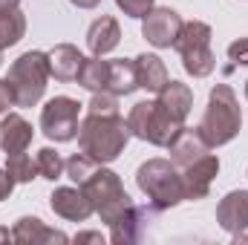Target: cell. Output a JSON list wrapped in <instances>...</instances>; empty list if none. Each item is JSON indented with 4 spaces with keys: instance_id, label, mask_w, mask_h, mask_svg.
<instances>
[{
    "instance_id": "6da1fadb",
    "label": "cell",
    "mask_w": 248,
    "mask_h": 245,
    "mask_svg": "<svg viewBox=\"0 0 248 245\" xmlns=\"http://www.w3.org/2000/svg\"><path fill=\"white\" fill-rule=\"evenodd\" d=\"M130 136L133 133L122 119V113H116V116L87 113V119L78 127V147H81V153H87L98 165H107L124 153Z\"/></svg>"
},
{
    "instance_id": "7a4b0ae2",
    "label": "cell",
    "mask_w": 248,
    "mask_h": 245,
    "mask_svg": "<svg viewBox=\"0 0 248 245\" xmlns=\"http://www.w3.org/2000/svg\"><path fill=\"white\" fill-rule=\"evenodd\" d=\"M243 127V113L237 104V95L228 84H217L208 98V110L199 122V136L208 141V147H222L228 144Z\"/></svg>"
},
{
    "instance_id": "3957f363",
    "label": "cell",
    "mask_w": 248,
    "mask_h": 245,
    "mask_svg": "<svg viewBox=\"0 0 248 245\" xmlns=\"http://www.w3.org/2000/svg\"><path fill=\"white\" fill-rule=\"evenodd\" d=\"M136 184H139V190L150 199V205H153L156 211L176 208L179 202L187 199L182 173H179L176 165L168 162V159H150V162H144V165L136 170Z\"/></svg>"
},
{
    "instance_id": "277c9868",
    "label": "cell",
    "mask_w": 248,
    "mask_h": 245,
    "mask_svg": "<svg viewBox=\"0 0 248 245\" xmlns=\"http://www.w3.org/2000/svg\"><path fill=\"white\" fill-rule=\"evenodd\" d=\"M46 78H49L46 52H38V49L23 52L9 66V78H6L15 92V107H35L44 98Z\"/></svg>"
},
{
    "instance_id": "5b68a950",
    "label": "cell",
    "mask_w": 248,
    "mask_h": 245,
    "mask_svg": "<svg viewBox=\"0 0 248 245\" xmlns=\"http://www.w3.org/2000/svg\"><path fill=\"white\" fill-rule=\"evenodd\" d=\"M78 187L90 196V202H93L95 214H98L107 225H110V222H116L124 211H130V208H133V199L127 196L122 179H119L113 170L101 168V165H98V168L84 179V182L78 184Z\"/></svg>"
},
{
    "instance_id": "8992f818",
    "label": "cell",
    "mask_w": 248,
    "mask_h": 245,
    "mask_svg": "<svg viewBox=\"0 0 248 245\" xmlns=\"http://www.w3.org/2000/svg\"><path fill=\"white\" fill-rule=\"evenodd\" d=\"M173 49L182 55V66H185L187 75H193V78H205L217 66V58L211 52V26L202 23V20L182 23L179 35L173 41Z\"/></svg>"
},
{
    "instance_id": "52a82bcc",
    "label": "cell",
    "mask_w": 248,
    "mask_h": 245,
    "mask_svg": "<svg viewBox=\"0 0 248 245\" xmlns=\"http://www.w3.org/2000/svg\"><path fill=\"white\" fill-rule=\"evenodd\" d=\"M127 127H130V133H133L136 138L150 141V144H159V147H168L185 124H179L176 119H170V116L162 110L159 101H139V104L130 110V116H127Z\"/></svg>"
},
{
    "instance_id": "ba28073f",
    "label": "cell",
    "mask_w": 248,
    "mask_h": 245,
    "mask_svg": "<svg viewBox=\"0 0 248 245\" xmlns=\"http://www.w3.org/2000/svg\"><path fill=\"white\" fill-rule=\"evenodd\" d=\"M78 116L81 104L69 95H58L41 110V130L52 141H72L78 136Z\"/></svg>"
},
{
    "instance_id": "9c48e42d",
    "label": "cell",
    "mask_w": 248,
    "mask_h": 245,
    "mask_svg": "<svg viewBox=\"0 0 248 245\" xmlns=\"http://www.w3.org/2000/svg\"><path fill=\"white\" fill-rule=\"evenodd\" d=\"M182 17H179V12H173V9H150L147 15H144V23H141V35H144V41L147 44H153L156 49H168V46H173V41H176V35H179V29H182Z\"/></svg>"
},
{
    "instance_id": "30bf717a",
    "label": "cell",
    "mask_w": 248,
    "mask_h": 245,
    "mask_svg": "<svg viewBox=\"0 0 248 245\" xmlns=\"http://www.w3.org/2000/svg\"><path fill=\"white\" fill-rule=\"evenodd\" d=\"M217 173H219V159L211 156V153H205V156L196 159L193 165L182 168V182H185L187 199H205Z\"/></svg>"
},
{
    "instance_id": "8fae6325",
    "label": "cell",
    "mask_w": 248,
    "mask_h": 245,
    "mask_svg": "<svg viewBox=\"0 0 248 245\" xmlns=\"http://www.w3.org/2000/svg\"><path fill=\"white\" fill-rule=\"evenodd\" d=\"M49 205L58 216L69 219V222H84L90 214H95L90 196L81 187H55V193L49 196Z\"/></svg>"
},
{
    "instance_id": "7c38bea8",
    "label": "cell",
    "mask_w": 248,
    "mask_h": 245,
    "mask_svg": "<svg viewBox=\"0 0 248 245\" xmlns=\"http://www.w3.org/2000/svg\"><path fill=\"white\" fill-rule=\"evenodd\" d=\"M153 211H156L153 205H150V208L133 205L130 211H124L116 222H110V240L119 243V245L122 243H139V240L144 237V231H147V222H150Z\"/></svg>"
},
{
    "instance_id": "4fadbf2b",
    "label": "cell",
    "mask_w": 248,
    "mask_h": 245,
    "mask_svg": "<svg viewBox=\"0 0 248 245\" xmlns=\"http://www.w3.org/2000/svg\"><path fill=\"white\" fill-rule=\"evenodd\" d=\"M217 222L228 234H243L248 228V190H231L217 205Z\"/></svg>"
},
{
    "instance_id": "5bb4252c",
    "label": "cell",
    "mask_w": 248,
    "mask_h": 245,
    "mask_svg": "<svg viewBox=\"0 0 248 245\" xmlns=\"http://www.w3.org/2000/svg\"><path fill=\"white\" fill-rule=\"evenodd\" d=\"M168 150H170V162H173L176 168H187V165H193L196 159H202L211 147H208V141L199 136V130L182 127V130L176 133V138L168 144Z\"/></svg>"
},
{
    "instance_id": "9a60e30c",
    "label": "cell",
    "mask_w": 248,
    "mask_h": 245,
    "mask_svg": "<svg viewBox=\"0 0 248 245\" xmlns=\"http://www.w3.org/2000/svg\"><path fill=\"white\" fill-rule=\"evenodd\" d=\"M122 41V29H119V20L110 17V15H101L98 20H93V26L87 29V46L93 55L104 58L107 52H113Z\"/></svg>"
},
{
    "instance_id": "2e32d148",
    "label": "cell",
    "mask_w": 248,
    "mask_h": 245,
    "mask_svg": "<svg viewBox=\"0 0 248 245\" xmlns=\"http://www.w3.org/2000/svg\"><path fill=\"white\" fill-rule=\"evenodd\" d=\"M32 144V124L17 113L3 116L0 122V147L6 150V156L12 153H26V147Z\"/></svg>"
},
{
    "instance_id": "e0dca14e",
    "label": "cell",
    "mask_w": 248,
    "mask_h": 245,
    "mask_svg": "<svg viewBox=\"0 0 248 245\" xmlns=\"http://www.w3.org/2000/svg\"><path fill=\"white\" fill-rule=\"evenodd\" d=\"M156 101L162 104V110H165L170 119H176L179 124H185L187 113H190V107H193V92H190V87L182 84V81H168L165 90L156 95Z\"/></svg>"
},
{
    "instance_id": "ac0fdd59",
    "label": "cell",
    "mask_w": 248,
    "mask_h": 245,
    "mask_svg": "<svg viewBox=\"0 0 248 245\" xmlns=\"http://www.w3.org/2000/svg\"><path fill=\"white\" fill-rule=\"evenodd\" d=\"M46 63H49V75L58 81H75L81 66H84V55L72 46V44H58L52 52H46Z\"/></svg>"
},
{
    "instance_id": "d6986e66",
    "label": "cell",
    "mask_w": 248,
    "mask_h": 245,
    "mask_svg": "<svg viewBox=\"0 0 248 245\" xmlns=\"http://www.w3.org/2000/svg\"><path fill=\"white\" fill-rule=\"evenodd\" d=\"M9 240L12 243H66V237H63L61 231H55V228H46L38 216H23V219H17V225L9 231Z\"/></svg>"
},
{
    "instance_id": "ffe728a7",
    "label": "cell",
    "mask_w": 248,
    "mask_h": 245,
    "mask_svg": "<svg viewBox=\"0 0 248 245\" xmlns=\"http://www.w3.org/2000/svg\"><path fill=\"white\" fill-rule=\"evenodd\" d=\"M136 61V78H139V87L141 90H147V92H162L165 90V84L170 81L168 78V69H165V63L162 58H156V55H139V58H133Z\"/></svg>"
},
{
    "instance_id": "44dd1931",
    "label": "cell",
    "mask_w": 248,
    "mask_h": 245,
    "mask_svg": "<svg viewBox=\"0 0 248 245\" xmlns=\"http://www.w3.org/2000/svg\"><path fill=\"white\" fill-rule=\"evenodd\" d=\"M75 81H78L84 90H90V92L107 90V87H110V61H101L98 55L84 58V66H81V72H78Z\"/></svg>"
},
{
    "instance_id": "7402d4cb",
    "label": "cell",
    "mask_w": 248,
    "mask_h": 245,
    "mask_svg": "<svg viewBox=\"0 0 248 245\" xmlns=\"http://www.w3.org/2000/svg\"><path fill=\"white\" fill-rule=\"evenodd\" d=\"M110 92H116L119 98L130 95L133 90H139V78H136V61H110Z\"/></svg>"
},
{
    "instance_id": "603a6c76",
    "label": "cell",
    "mask_w": 248,
    "mask_h": 245,
    "mask_svg": "<svg viewBox=\"0 0 248 245\" xmlns=\"http://www.w3.org/2000/svg\"><path fill=\"white\" fill-rule=\"evenodd\" d=\"M26 32V17L17 9H6L0 12V49L15 46Z\"/></svg>"
},
{
    "instance_id": "cb8c5ba5",
    "label": "cell",
    "mask_w": 248,
    "mask_h": 245,
    "mask_svg": "<svg viewBox=\"0 0 248 245\" xmlns=\"http://www.w3.org/2000/svg\"><path fill=\"white\" fill-rule=\"evenodd\" d=\"M35 165H38V176H44V179H61L63 173V159L52 150V147H44V150H38V156H35Z\"/></svg>"
},
{
    "instance_id": "d4e9b609",
    "label": "cell",
    "mask_w": 248,
    "mask_h": 245,
    "mask_svg": "<svg viewBox=\"0 0 248 245\" xmlns=\"http://www.w3.org/2000/svg\"><path fill=\"white\" fill-rule=\"evenodd\" d=\"M6 170L12 173L15 182H32L38 176V165L26 156V153H12L6 159Z\"/></svg>"
},
{
    "instance_id": "484cf974",
    "label": "cell",
    "mask_w": 248,
    "mask_h": 245,
    "mask_svg": "<svg viewBox=\"0 0 248 245\" xmlns=\"http://www.w3.org/2000/svg\"><path fill=\"white\" fill-rule=\"evenodd\" d=\"M98 168V162L95 159H90L87 153H75V156H69L66 162H63V170H66V176L72 179L75 184H81L93 170Z\"/></svg>"
},
{
    "instance_id": "4316f807",
    "label": "cell",
    "mask_w": 248,
    "mask_h": 245,
    "mask_svg": "<svg viewBox=\"0 0 248 245\" xmlns=\"http://www.w3.org/2000/svg\"><path fill=\"white\" fill-rule=\"evenodd\" d=\"M87 113H98V116H116L119 113V95L110 90L93 92V101L87 104Z\"/></svg>"
},
{
    "instance_id": "83f0119b",
    "label": "cell",
    "mask_w": 248,
    "mask_h": 245,
    "mask_svg": "<svg viewBox=\"0 0 248 245\" xmlns=\"http://www.w3.org/2000/svg\"><path fill=\"white\" fill-rule=\"evenodd\" d=\"M116 6L124 9V15L130 17H144L153 9V0H116Z\"/></svg>"
},
{
    "instance_id": "f1b7e54d",
    "label": "cell",
    "mask_w": 248,
    "mask_h": 245,
    "mask_svg": "<svg viewBox=\"0 0 248 245\" xmlns=\"http://www.w3.org/2000/svg\"><path fill=\"white\" fill-rule=\"evenodd\" d=\"M228 58L234 63L248 66V38H240V41H234V44L228 46Z\"/></svg>"
},
{
    "instance_id": "f546056e",
    "label": "cell",
    "mask_w": 248,
    "mask_h": 245,
    "mask_svg": "<svg viewBox=\"0 0 248 245\" xmlns=\"http://www.w3.org/2000/svg\"><path fill=\"white\" fill-rule=\"evenodd\" d=\"M9 107H15V92H12L9 81H0V116H3Z\"/></svg>"
},
{
    "instance_id": "4dcf8cb0",
    "label": "cell",
    "mask_w": 248,
    "mask_h": 245,
    "mask_svg": "<svg viewBox=\"0 0 248 245\" xmlns=\"http://www.w3.org/2000/svg\"><path fill=\"white\" fill-rule=\"evenodd\" d=\"M12 187H15V179H12V173H9L6 168H0V202H3V199H9Z\"/></svg>"
},
{
    "instance_id": "1f68e13d",
    "label": "cell",
    "mask_w": 248,
    "mask_h": 245,
    "mask_svg": "<svg viewBox=\"0 0 248 245\" xmlns=\"http://www.w3.org/2000/svg\"><path fill=\"white\" fill-rule=\"evenodd\" d=\"M75 243H104V237H101V234H95V231H87V234H78V237H75Z\"/></svg>"
},
{
    "instance_id": "d6a6232c",
    "label": "cell",
    "mask_w": 248,
    "mask_h": 245,
    "mask_svg": "<svg viewBox=\"0 0 248 245\" xmlns=\"http://www.w3.org/2000/svg\"><path fill=\"white\" fill-rule=\"evenodd\" d=\"M72 3H75L78 9H95V6H98L101 0H72Z\"/></svg>"
},
{
    "instance_id": "836d02e7",
    "label": "cell",
    "mask_w": 248,
    "mask_h": 245,
    "mask_svg": "<svg viewBox=\"0 0 248 245\" xmlns=\"http://www.w3.org/2000/svg\"><path fill=\"white\" fill-rule=\"evenodd\" d=\"M17 3H20V0H0V12H6V9H17Z\"/></svg>"
},
{
    "instance_id": "e575fe53",
    "label": "cell",
    "mask_w": 248,
    "mask_h": 245,
    "mask_svg": "<svg viewBox=\"0 0 248 245\" xmlns=\"http://www.w3.org/2000/svg\"><path fill=\"white\" fill-rule=\"evenodd\" d=\"M0 240H9V231L6 228H0Z\"/></svg>"
},
{
    "instance_id": "d590c367",
    "label": "cell",
    "mask_w": 248,
    "mask_h": 245,
    "mask_svg": "<svg viewBox=\"0 0 248 245\" xmlns=\"http://www.w3.org/2000/svg\"><path fill=\"white\" fill-rule=\"evenodd\" d=\"M0 66H3V49H0Z\"/></svg>"
},
{
    "instance_id": "8d00e7d4",
    "label": "cell",
    "mask_w": 248,
    "mask_h": 245,
    "mask_svg": "<svg viewBox=\"0 0 248 245\" xmlns=\"http://www.w3.org/2000/svg\"><path fill=\"white\" fill-rule=\"evenodd\" d=\"M246 98H248V81H246Z\"/></svg>"
}]
</instances>
